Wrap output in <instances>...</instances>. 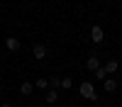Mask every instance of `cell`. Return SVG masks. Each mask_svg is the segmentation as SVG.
Listing matches in <instances>:
<instances>
[{"label":"cell","mask_w":122,"mask_h":107,"mask_svg":"<svg viewBox=\"0 0 122 107\" xmlns=\"http://www.w3.org/2000/svg\"><path fill=\"white\" fill-rule=\"evenodd\" d=\"M32 56L37 58V61L46 58V46H44V44H37V46H32Z\"/></svg>","instance_id":"3"},{"label":"cell","mask_w":122,"mask_h":107,"mask_svg":"<svg viewBox=\"0 0 122 107\" xmlns=\"http://www.w3.org/2000/svg\"><path fill=\"white\" fill-rule=\"evenodd\" d=\"M103 88H105V90H107V93H112V90H115V88H117V83H115V80H112V78H110V75H107V78H105V80H103Z\"/></svg>","instance_id":"8"},{"label":"cell","mask_w":122,"mask_h":107,"mask_svg":"<svg viewBox=\"0 0 122 107\" xmlns=\"http://www.w3.org/2000/svg\"><path fill=\"white\" fill-rule=\"evenodd\" d=\"M59 88H64V90H68V88H73V80L66 75V78H61V83H59Z\"/></svg>","instance_id":"9"},{"label":"cell","mask_w":122,"mask_h":107,"mask_svg":"<svg viewBox=\"0 0 122 107\" xmlns=\"http://www.w3.org/2000/svg\"><path fill=\"white\" fill-rule=\"evenodd\" d=\"M32 90H34V83H20V93H22L25 97L32 95Z\"/></svg>","instance_id":"6"},{"label":"cell","mask_w":122,"mask_h":107,"mask_svg":"<svg viewBox=\"0 0 122 107\" xmlns=\"http://www.w3.org/2000/svg\"><path fill=\"white\" fill-rule=\"evenodd\" d=\"M0 107H10V105H0Z\"/></svg>","instance_id":"13"},{"label":"cell","mask_w":122,"mask_h":107,"mask_svg":"<svg viewBox=\"0 0 122 107\" xmlns=\"http://www.w3.org/2000/svg\"><path fill=\"white\" fill-rule=\"evenodd\" d=\"M5 46H7V51H17V49H20V39L7 37V39H5Z\"/></svg>","instance_id":"4"},{"label":"cell","mask_w":122,"mask_h":107,"mask_svg":"<svg viewBox=\"0 0 122 107\" xmlns=\"http://www.w3.org/2000/svg\"><path fill=\"white\" fill-rule=\"evenodd\" d=\"M56 100H59V93H56V90H49V93H46V102L51 105V102H56Z\"/></svg>","instance_id":"11"},{"label":"cell","mask_w":122,"mask_h":107,"mask_svg":"<svg viewBox=\"0 0 122 107\" xmlns=\"http://www.w3.org/2000/svg\"><path fill=\"white\" fill-rule=\"evenodd\" d=\"M86 66H88V71H93V73H95V71H98V68H100V61H98V58H95V56H90V58H88V61H86Z\"/></svg>","instance_id":"7"},{"label":"cell","mask_w":122,"mask_h":107,"mask_svg":"<svg viewBox=\"0 0 122 107\" xmlns=\"http://www.w3.org/2000/svg\"><path fill=\"white\" fill-rule=\"evenodd\" d=\"M81 95L88 97V100H93V97H95V88H93V83H81Z\"/></svg>","instance_id":"1"},{"label":"cell","mask_w":122,"mask_h":107,"mask_svg":"<svg viewBox=\"0 0 122 107\" xmlns=\"http://www.w3.org/2000/svg\"><path fill=\"white\" fill-rule=\"evenodd\" d=\"M90 39H93V42L95 44H100V42H103V39H105V32H103V27H93V29H90Z\"/></svg>","instance_id":"2"},{"label":"cell","mask_w":122,"mask_h":107,"mask_svg":"<svg viewBox=\"0 0 122 107\" xmlns=\"http://www.w3.org/2000/svg\"><path fill=\"white\" fill-rule=\"evenodd\" d=\"M37 107H44V105H37Z\"/></svg>","instance_id":"14"},{"label":"cell","mask_w":122,"mask_h":107,"mask_svg":"<svg viewBox=\"0 0 122 107\" xmlns=\"http://www.w3.org/2000/svg\"><path fill=\"white\" fill-rule=\"evenodd\" d=\"M34 88H39V90H46V88H49V80H46V78H39V80L34 83Z\"/></svg>","instance_id":"10"},{"label":"cell","mask_w":122,"mask_h":107,"mask_svg":"<svg viewBox=\"0 0 122 107\" xmlns=\"http://www.w3.org/2000/svg\"><path fill=\"white\" fill-rule=\"evenodd\" d=\"M95 78H98V80H105V78H107V73H105V68H103V66L95 71Z\"/></svg>","instance_id":"12"},{"label":"cell","mask_w":122,"mask_h":107,"mask_svg":"<svg viewBox=\"0 0 122 107\" xmlns=\"http://www.w3.org/2000/svg\"><path fill=\"white\" fill-rule=\"evenodd\" d=\"M103 68H105V73H107V75H112V73H117V68H120V63H117L115 58H112V61H107V63H105Z\"/></svg>","instance_id":"5"}]
</instances>
